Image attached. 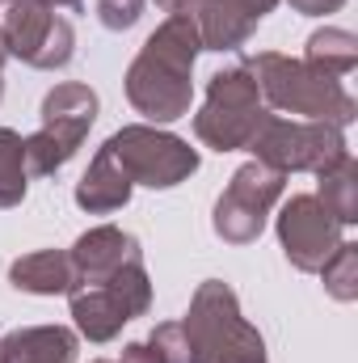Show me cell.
Here are the masks:
<instances>
[{
  "label": "cell",
  "mask_w": 358,
  "mask_h": 363,
  "mask_svg": "<svg viewBox=\"0 0 358 363\" xmlns=\"http://www.w3.org/2000/svg\"><path fill=\"white\" fill-rule=\"evenodd\" d=\"M4 55H8V51H4V34H0V64H4Z\"/></svg>",
  "instance_id": "27"
},
{
  "label": "cell",
  "mask_w": 358,
  "mask_h": 363,
  "mask_svg": "<svg viewBox=\"0 0 358 363\" xmlns=\"http://www.w3.org/2000/svg\"><path fill=\"white\" fill-rule=\"evenodd\" d=\"M181 334L190 363H266L262 334L241 317L236 291L219 279H207L194 291Z\"/></svg>",
  "instance_id": "3"
},
{
  "label": "cell",
  "mask_w": 358,
  "mask_h": 363,
  "mask_svg": "<svg viewBox=\"0 0 358 363\" xmlns=\"http://www.w3.org/2000/svg\"><path fill=\"white\" fill-rule=\"evenodd\" d=\"M0 363H4V355H0Z\"/></svg>",
  "instance_id": "29"
},
{
  "label": "cell",
  "mask_w": 358,
  "mask_h": 363,
  "mask_svg": "<svg viewBox=\"0 0 358 363\" xmlns=\"http://www.w3.org/2000/svg\"><path fill=\"white\" fill-rule=\"evenodd\" d=\"M38 4H47V9H59V4H68V9H76L81 0H38Z\"/></svg>",
  "instance_id": "25"
},
{
  "label": "cell",
  "mask_w": 358,
  "mask_h": 363,
  "mask_svg": "<svg viewBox=\"0 0 358 363\" xmlns=\"http://www.w3.org/2000/svg\"><path fill=\"white\" fill-rule=\"evenodd\" d=\"M8 279L17 291H30V296H68L76 287V267H72V254L64 250H38L17 258L8 267Z\"/></svg>",
  "instance_id": "12"
},
{
  "label": "cell",
  "mask_w": 358,
  "mask_h": 363,
  "mask_svg": "<svg viewBox=\"0 0 358 363\" xmlns=\"http://www.w3.org/2000/svg\"><path fill=\"white\" fill-rule=\"evenodd\" d=\"M198 51H202V38L194 21L185 13H169V21L144 43V51L135 55L127 72L131 106L152 123H173L181 114H190V97H194L190 68Z\"/></svg>",
  "instance_id": "1"
},
{
  "label": "cell",
  "mask_w": 358,
  "mask_h": 363,
  "mask_svg": "<svg viewBox=\"0 0 358 363\" xmlns=\"http://www.w3.org/2000/svg\"><path fill=\"white\" fill-rule=\"evenodd\" d=\"M4 51L25 60L30 68H64L72 60V47H76V34L64 17H55V9L38 4V0H8L4 4Z\"/></svg>",
  "instance_id": "9"
},
{
  "label": "cell",
  "mask_w": 358,
  "mask_h": 363,
  "mask_svg": "<svg viewBox=\"0 0 358 363\" xmlns=\"http://www.w3.org/2000/svg\"><path fill=\"white\" fill-rule=\"evenodd\" d=\"M144 258L139 254V241L114 224H101V228H89L76 245H72V267H76V283H101L118 267Z\"/></svg>",
  "instance_id": "11"
},
{
  "label": "cell",
  "mask_w": 358,
  "mask_h": 363,
  "mask_svg": "<svg viewBox=\"0 0 358 363\" xmlns=\"http://www.w3.org/2000/svg\"><path fill=\"white\" fill-rule=\"evenodd\" d=\"M93 118H97V93L89 85H55L42 97V127L25 140V169L34 178H47L55 169H64L81 140L89 135Z\"/></svg>",
  "instance_id": "5"
},
{
  "label": "cell",
  "mask_w": 358,
  "mask_h": 363,
  "mask_svg": "<svg viewBox=\"0 0 358 363\" xmlns=\"http://www.w3.org/2000/svg\"><path fill=\"white\" fill-rule=\"evenodd\" d=\"M144 17V0H97V21L105 30H131Z\"/></svg>",
  "instance_id": "20"
},
{
  "label": "cell",
  "mask_w": 358,
  "mask_h": 363,
  "mask_svg": "<svg viewBox=\"0 0 358 363\" xmlns=\"http://www.w3.org/2000/svg\"><path fill=\"white\" fill-rule=\"evenodd\" d=\"M152 347L165 355V363H190V351H185V334H181V321H165L152 330Z\"/></svg>",
  "instance_id": "21"
},
{
  "label": "cell",
  "mask_w": 358,
  "mask_h": 363,
  "mask_svg": "<svg viewBox=\"0 0 358 363\" xmlns=\"http://www.w3.org/2000/svg\"><path fill=\"white\" fill-rule=\"evenodd\" d=\"M122 363H165V355L152 347V342H131L122 351Z\"/></svg>",
  "instance_id": "22"
},
{
  "label": "cell",
  "mask_w": 358,
  "mask_h": 363,
  "mask_svg": "<svg viewBox=\"0 0 358 363\" xmlns=\"http://www.w3.org/2000/svg\"><path fill=\"white\" fill-rule=\"evenodd\" d=\"M249 152H258V161L278 169V174H299V169H329L342 157H350L342 127L333 123H295V118H278L266 114V123L258 127Z\"/></svg>",
  "instance_id": "6"
},
{
  "label": "cell",
  "mask_w": 358,
  "mask_h": 363,
  "mask_svg": "<svg viewBox=\"0 0 358 363\" xmlns=\"http://www.w3.org/2000/svg\"><path fill=\"white\" fill-rule=\"evenodd\" d=\"M299 13H308V17H321V13H337L346 0H291Z\"/></svg>",
  "instance_id": "23"
},
{
  "label": "cell",
  "mask_w": 358,
  "mask_h": 363,
  "mask_svg": "<svg viewBox=\"0 0 358 363\" xmlns=\"http://www.w3.org/2000/svg\"><path fill=\"white\" fill-rule=\"evenodd\" d=\"M4 363H72L76 359V334L64 325H34L0 334Z\"/></svg>",
  "instance_id": "13"
},
{
  "label": "cell",
  "mask_w": 358,
  "mask_h": 363,
  "mask_svg": "<svg viewBox=\"0 0 358 363\" xmlns=\"http://www.w3.org/2000/svg\"><path fill=\"white\" fill-rule=\"evenodd\" d=\"M321 279H325V291L333 300H354L358 296V245L342 241L333 250V258L321 267Z\"/></svg>",
  "instance_id": "19"
},
{
  "label": "cell",
  "mask_w": 358,
  "mask_h": 363,
  "mask_svg": "<svg viewBox=\"0 0 358 363\" xmlns=\"http://www.w3.org/2000/svg\"><path fill=\"white\" fill-rule=\"evenodd\" d=\"M232 4H236V9H241L249 21H262V17H266V13L274 9V4H278V0H232Z\"/></svg>",
  "instance_id": "24"
},
{
  "label": "cell",
  "mask_w": 358,
  "mask_h": 363,
  "mask_svg": "<svg viewBox=\"0 0 358 363\" xmlns=\"http://www.w3.org/2000/svg\"><path fill=\"white\" fill-rule=\"evenodd\" d=\"M156 4H161L165 13H178V4H181V0H156Z\"/></svg>",
  "instance_id": "26"
},
{
  "label": "cell",
  "mask_w": 358,
  "mask_h": 363,
  "mask_svg": "<svg viewBox=\"0 0 358 363\" xmlns=\"http://www.w3.org/2000/svg\"><path fill=\"white\" fill-rule=\"evenodd\" d=\"M25 140L8 127H0V207H17L25 199Z\"/></svg>",
  "instance_id": "18"
},
{
  "label": "cell",
  "mask_w": 358,
  "mask_h": 363,
  "mask_svg": "<svg viewBox=\"0 0 358 363\" xmlns=\"http://www.w3.org/2000/svg\"><path fill=\"white\" fill-rule=\"evenodd\" d=\"M262 123H266V110H262L258 81L249 77V68H228L211 77L207 106L194 114V135L215 152H236L253 144Z\"/></svg>",
  "instance_id": "4"
},
{
  "label": "cell",
  "mask_w": 358,
  "mask_h": 363,
  "mask_svg": "<svg viewBox=\"0 0 358 363\" xmlns=\"http://www.w3.org/2000/svg\"><path fill=\"white\" fill-rule=\"evenodd\" d=\"M278 241L295 271H321L342 245V224L321 207L316 194H295L278 211Z\"/></svg>",
  "instance_id": "10"
},
{
  "label": "cell",
  "mask_w": 358,
  "mask_h": 363,
  "mask_svg": "<svg viewBox=\"0 0 358 363\" xmlns=\"http://www.w3.org/2000/svg\"><path fill=\"white\" fill-rule=\"evenodd\" d=\"M72 296V317H76V330L89 338V342H110L127 321H131V313L122 308V300L114 296V291H105V287H72L68 291Z\"/></svg>",
  "instance_id": "14"
},
{
  "label": "cell",
  "mask_w": 358,
  "mask_h": 363,
  "mask_svg": "<svg viewBox=\"0 0 358 363\" xmlns=\"http://www.w3.org/2000/svg\"><path fill=\"white\" fill-rule=\"evenodd\" d=\"M282 182H287V174L270 169L262 161L241 165V169L232 174V182H228V190L219 194V203H215V233H219L228 245H249V241H258L262 228H266L270 207H274L278 194H282Z\"/></svg>",
  "instance_id": "8"
},
{
  "label": "cell",
  "mask_w": 358,
  "mask_h": 363,
  "mask_svg": "<svg viewBox=\"0 0 358 363\" xmlns=\"http://www.w3.org/2000/svg\"><path fill=\"white\" fill-rule=\"evenodd\" d=\"M308 68L325 72V77H350L358 64V38L350 30H316L308 38V55H304Z\"/></svg>",
  "instance_id": "17"
},
{
  "label": "cell",
  "mask_w": 358,
  "mask_h": 363,
  "mask_svg": "<svg viewBox=\"0 0 358 363\" xmlns=\"http://www.w3.org/2000/svg\"><path fill=\"white\" fill-rule=\"evenodd\" d=\"M245 68L258 81L262 97L282 114H304L308 123H333V127H350L354 123L350 89L337 77H325V72L308 68L304 60H287L278 51H262Z\"/></svg>",
  "instance_id": "2"
},
{
  "label": "cell",
  "mask_w": 358,
  "mask_h": 363,
  "mask_svg": "<svg viewBox=\"0 0 358 363\" xmlns=\"http://www.w3.org/2000/svg\"><path fill=\"white\" fill-rule=\"evenodd\" d=\"M321 178V207L346 228V224H354L358 220V165H354V157H342L337 165H329V169H321L316 174Z\"/></svg>",
  "instance_id": "16"
},
{
  "label": "cell",
  "mask_w": 358,
  "mask_h": 363,
  "mask_svg": "<svg viewBox=\"0 0 358 363\" xmlns=\"http://www.w3.org/2000/svg\"><path fill=\"white\" fill-rule=\"evenodd\" d=\"M127 199H131V178L118 169V161L105 148H97L89 174L76 182V203L93 216H110V211L127 207Z\"/></svg>",
  "instance_id": "15"
},
{
  "label": "cell",
  "mask_w": 358,
  "mask_h": 363,
  "mask_svg": "<svg viewBox=\"0 0 358 363\" xmlns=\"http://www.w3.org/2000/svg\"><path fill=\"white\" fill-rule=\"evenodd\" d=\"M101 148L118 161V169L131 178V186L144 182L152 190H169L198 169V152L185 140L156 131V127H122Z\"/></svg>",
  "instance_id": "7"
},
{
  "label": "cell",
  "mask_w": 358,
  "mask_h": 363,
  "mask_svg": "<svg viewBox=\"0 0 358 363\" xmlns=\"http://www.w3.org/2000/svg\"><path fill=\"white\" fill-rule=\"evenodd\" d=\"M93 363H110V359H93Z\"/></svg>",
  "instance_id": "28"
}]
</instances>
